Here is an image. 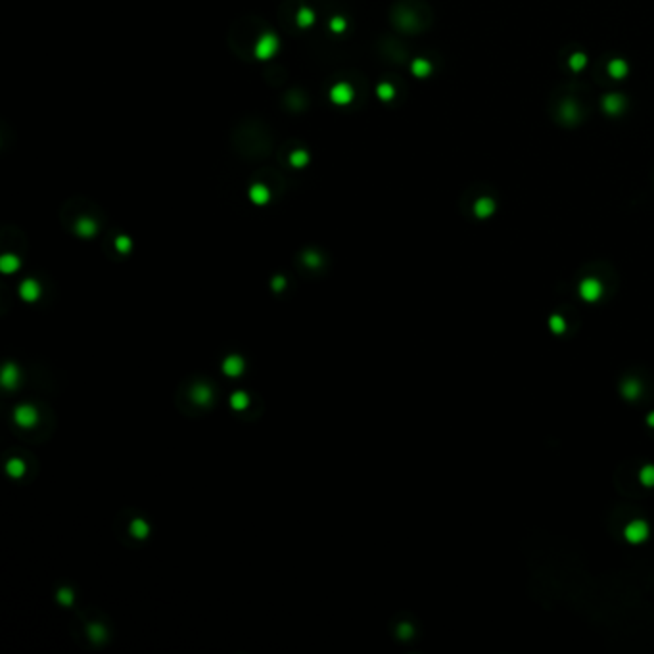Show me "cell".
<instances>
[{
    "label": "cell",
    "mask_w": 654,
    "mask_h": 654,
    "mask_svg": "<svg viewBox=\"0 0 654 654\" xmlns=\"http://www.w3.org/2000/svg\"><path fill=\"white\" fill-rule=\"evenodd\" d=\"M276 50H278V38L272 33H265L255 42V58L257 60H269V58L274 56Z\"/></svg>",
    "instance_id": "cell-1"
},
{
    "label": "cell",
    "mask_w": 654,
    "mask_h": 654,
    "mask_svg": "<svg viewBox=\"0 0 654 654\" xmlns=\"http://www.w3.org/2000/svg\"><path fill=\"white\" fill-rule=\"evenodd\" d=\"M330 100L338 106H346L353 100V88L347 83H338L330 88Z\"/></svg>",
    "instance_id": "cell-2"
},
{
    "label": "cell",
    "mask_w": 654,
    "mask_h": 654,
    "mask_svg": "<svg viewBox=\"0 0 654 654\" xmlns=\"http://www.w3.org/2000/svg\"><path fill=\"white\" fill-rule=\"evenodd\" d=\"M603 108H605V111L606 113H610V115H618V113H622L624 111V108H626V98L622 96V94H606L605 98H603Z\"/></svg>",
    "instance_id": "cell-3"
},
{
    "label": "cell",
    "mask_w": 654,
    "mask_h": 654,
    "mask_svg": "<svg viewBox=\"0 0 654 654\" xmlns=\"http://www.w3.org/2000/svg\"><path fill=\"white\" fill-rule=\"evenodd\" d=\"M560 117H562V121H566V123H576V121L580 119L578 104L572 102V100H566V102L562 104V108H560Z\"/></svg>",
    "instance_id": "cell-4"
},
{
    "label": "cell",
    "mask_w": 654,
    "mask_h": 654,
    "mask_svg": "<svg viewBox=\"0 0 654 654\" xmlns=\"http://www.w3.org/2000/svg\"><path fill=\"white\" fill-rule=\"evenodd\" d=\"M411 71H413L415 77L424 79V77H428L430 71H432V63L428 62V60H424V58H417V60L413 62V65H411Z\"/></svg>",
    "instance_id": "cell-5"
},
{
    "label": "cell",
    "mask_w": 654,
    "mask_h": 654,
    "mask_svg": "<svg viewBox=\"0 0 654 654\" xmlns=\"http://www.w3.org/2000/svg\"><path fill=\"white\" fill-rule=\"evenodd\" d=\"M269 190H267V186H263V185H253L251 188H249V198H251V202H255V204H267L269 202Z\"/></svg>",
    "instance_id": "cell-6"
},
{
    "label": "cell",
    "mask_w": 654,
    "mask_h": 654,
    "mask_svg": "<svg viewBox=\"0 0 654 654\" xmlns=\"http://www.w3.org/2000/svg\"><path fill=\"white\" fill-rule=\"evenodd\" d=\"M608 73L614 79H624L628 75V63L624 60H612L608 63Z\"/></svg>",
    "instance_id": "cell-7"
},
{
    "label": "cell",
    "mask_w": 654,
    "mask_h": 654,
    "mask_svg": "<svg viewBox=\"0 0 654 654\" xmlns=\"http://www.w3.org/2000/svg\"><path fill=\"white\" fill-rule=\"evenodd\" d=\"M296 21L299 27H309V25H313V21H315V13L311 12L309 8H301L296 15Z\"/></svg>",
    "instance_id": "cell-8"
},
{
    "label": "cell",
    "mask_w": 654,
    "mask_h": 654,
    "mask_svg": "<svg viewBox=\"0 0 654 654\" xmlns=\"http://www.w3.org/2000/svg\"><path fill=\"white\" fill-rule=\"evenodd\" d=\"M493 200H489V198H481V200H478V204H476V213L480 215V217H487L491 211H493Z\"/></svg>",
    "instance_id": "cell-9"
},
{
    "label": "cell",
    "mask_w": 654,
    "mask_h": 654,
    "mask_svg": "<svg viewBox=\"0 0 654 654\" xmlns=\"http://www.w3.org/2000/svg\"><path fill=\"white\" fill-rule=\"evenodd\" d=\"M568 63H570V69H572V71H581V69L585 67V63H587V56L578 52V54L570 56Z\"/></svg>",
    "instance_id": "cell-10"
},
{
    "label": "cell",
    "mask_w": 654,
    "mask_h": 654,
    "mask_svg": "<svg viewBox=\"0 0 654 654\" xmlns=\"http://www.w3.org/2000/svg\"><path fill=\"white\" fill-rule=\"evenodd\" d=\"M307 161H309V156H307V152H303V150H296L292 156H290V163L294 165V167H303V165H307Z\"/></svg>",
    "instance_id": "cell-11"
},
{
    "label": "cell",
    "mask_w": 654,
    "mask_h": 654,
    "mask_svg": "<svg viewBox=\"0 0 654 654\" xmlns=\"http://www.w3.org/2000/svg\"><path fill=\"white\" fill-rule=\"evenodd\" d=\"M376 92H378V98H380V100H392V98H394V94H395L394 87H392V85H388V83H382V85H378Z\"/></svg>",
    "instance_id": "cell-12"
},
{
    "label": "cell",
    "mask_w": 654,
    "mask_h": 654,
    "mask_svg": "<svg viewBox=\"0 0 654 654\" xmlns=\"http://www.w3.org/2000/svg\"><path fill=\"white\" fill-rule=\"evenodd\" d=\"M346 27H347L346 17H342V15H336V17H332V21H330V29H332V33H344V31H346Z\"/></svg>",
    "instance_id": "cell-13"
}]
</instances>
